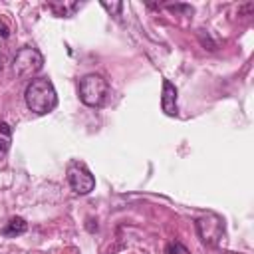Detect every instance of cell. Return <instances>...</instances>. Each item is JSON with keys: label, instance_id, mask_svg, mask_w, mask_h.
<instances>
[{"label": "cell", "instance_id": "obj_1", "mask_svg": "<svg viewBox=\"0 0 254 254\" xmlns=\"http://www.w3.org/2000/svg\"><path fill=\"white\" fill-rule=\"evenodd\" d=\"M24 99L30 111L44 115L50 113L56 105H58V95L56 89L52 85V81L48 77H36L28 83L26 91H24Z\"/></svg>", "mask_w": 254, "mask_h": 254}, {"label": "cell", "instance_id": "obj_2", "mask_svg": "<svg viewBox=\"0 0 254 254\" xmlns=\"http://www.w3.org/2000/svg\"><path fill=\"white\" fill-rule=\"evenodd\" d=\"M44 65V56L32 48V46H24L16 52L14 62H12V69L14 75L20 79H30L32 75H36Z\"/></svg>", "mask_w": 254, "mask_h": 254}, {"label": "cell", "instance_id": "obj_3", "mask_svg": "<svg viewBox=\"0 0 254 254\" xmlns=\"http://www.w3.org/2000/svg\"><path fill=\"white\" fill-rule=\"evenodd\" d=\"M107 79L99 73H87L79 81V99L89 107H99L107 95Z\"/></svg>", "mask_w": 254, "mask_h": 254}, {"label": "cell", "instance_id": "obj_4", "mask_svg": "<svg viewBox=\"0 0 254 254\" xmlns=\"http://www.w3.org/2000/svg\"><path fill=\"white\" fill-rule=\"evenodd\" d=\"M196 232L200 236V240L208 246H216L220 242V238L224 236V220L216 214H206L196 218Z\"/></svg>", "mask_w": 254, "mask_h": 254}, {"label": "cell", "instance_id": "obj_5", "mask_svg": "<svg viewBox=\"0 0 254 254\" xmlns=\"http://www.w3.org/2000/svg\"><path fill=\"white\" fill-rule=\"evenodd\" d=\"M67 183L73 189V192H77V194H87L95 187L93 175L83 165H77V163H71L67 167Z\"/></svg>", "mask_w": 254, "mask_h": 254}, {"label": "cell", "instance_id": "obj_6", "mask_svg": "<svg viewBox=\"0 0 254 254\" xmlns=\"http://www.w3.org/2000/svg\"><path fill=\"white\" fill-rule=\"evenodd\" d=\"M161 107L167 115H177V87L165 79L163 81V95H161Z\"/></svg>", "mask_w": 254, "mask_h": 254}, {"label": "cell", "instance_id": "obj_7", "mask_svg": "<svg viewBox=\"0 0 254 254\" xmlns=\"http://www.w3.org/2000/svg\"><path fill=\"white\" fill-rule=\"evenodd\" d=\"M48 8L56 16H60V18H69V16H73L81 8V4L79 2H62V0H56V2H50Z\"/></svg>", "mask_w": 254, "mask_h": 254}, {"label": "cell", "instance_id": "obj_8", "mask_svg": "<svg viewBox=\"0 0 254 254\" xmlns=\"http://www.w3.org/2000/svg\"><path fill=\"white\" fill-rule=\"evenodd\" d=\"M28 230V222L22 218V216H12L8 222H6V226L2 228V234L4 236H20V234H24Z\"/></svg>", "mask_w": 254, "mask_h": 254}, {"label": "cell", "instance_id": "obj_9", "mask_svg": "<svg viewBox=\"0 0 254 254\" xmlns=\"http://www.w3.org/2000/svg\"><path fill=\"white\" fill-rule=\"evenodd\" d=\"M196 36H198V40H200V44L206 48V50H210V52H214L216 48H218V42L216 40H212V36H210V32H206V30H198L196 32Z\"/></svg>", "mask_w": 254, "mask_h": 254}, {"label": "cell", "instance_id": "obj_10", "mask_svg": "<svg viewBox=\"0 0 254 254\" xmlns=\"http://www.w3.org/2000/svg\"><path fill=\"white\" fill-rule=\"evenodd\" d=\"M101 6L111 14V16H115V18H119L121 16V10H123V2H119V0H115V2H101Z\"/></svg>", "mask_w": 254, "mask_h": 254}, {"label": "cell", "instance_id": "obj_11", "mask_svg": "<svg viewBox=\"0 0 254 254\" xmlns=\"http://www.w3.org/2000/svg\"><path fill=\"white\" fill-rule=\"evenodd\" d=\"M165 254H189V250L179 240H175V242H169L165 246Z\"/></svg>", "mask_w": 254, "mask_h": 254}, {"label": "cell", "instance_id": "obj_12", "mask_svg": "<svg viewBox=\"0 0 254 254\" xmlns=\"http://www.w3.org/2000/svg\"><path fill=\"white\" fill-rule=\"evenodd\" d=\"M167 8L171 12H183V14H192V8L187 4H167Z\"/></svg>", "mask_w": 254, "mask_h": 254}, {"label": "cell", "instance_id": "obj_13", "mask_svg": "<svg viewBox=\"0 0 254 254\" xmlns=\"http://www.w3.org/2000/svg\"><path fill=\"white\" fill-rule=\"evenodd\" d=\"M8 149H10V139H6V137H0V159H4V157H6Z\"/></svg>", "mask_w": 254, "mask_h": 254}, {"label": "cell", "instance_id": "obj_14", "mask_svg": "<svg viewBox=\"0 0 254 254\" xmlns=\"http://www.w3.org/2000/svg\"><path fill=\"white\" fill-rule=\"evenodd\" d=\"M0 133H2L6 139H10V135H12V129H10V125H8V123H4V121H0Z\"/></svg>", "mask_w": 254, "mask_h": 254}, {"label": "cell", "instance_id": "obj_15", "mask_svg": "<svg viewBox=\"0 0 254 254\" xmlns=\"http://www.w3.org/2000/svg\"><path fill=\"white\" fill-rule=\"evenodd\" d=\"M0 36H2V38H8V36H10V28H8L2 20H0Z\"/></svg>", "mask_w": 254, "mask_h": 254}, {"label": "cell", "instance_id": "obj_16", "mask_svg": "<svg viewBox=\"0 0 254 254\" xmlns=\"http://www.w3.org/2000/svg\"><path fill=\"white\" fill-rule=\"evenodd\" d=\"M0 254H2V252H0Z\"/></svg>", "mask_w": 254, "mask_h": 254}]
</instances>
